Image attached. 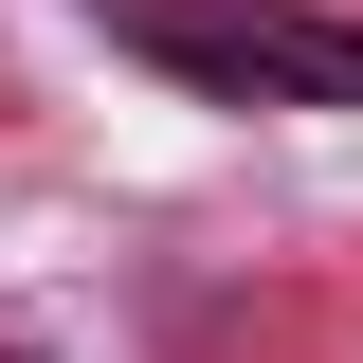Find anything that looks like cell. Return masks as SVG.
<instances>
[{
	"label": "cell",
	"instance_id": "cell-1",
	"mask_svg": "<svg viewBox=\"0 0 363 363\" xmlns=\"http://www.w3.org/2000/svg\"><path fill=\"white\" fill-rule=\"evenodd\" d=\"M109 37L218 109H363V18L327 0H109Z\"/></svg>",
	"mask_w": 363,
	"mask_h": 363
}]
</instances>
